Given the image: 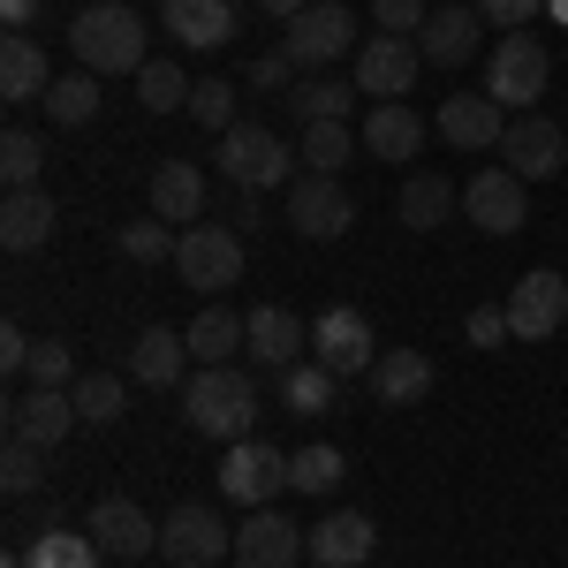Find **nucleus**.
<instances>
[{"label":"nucleus","mask_w":568,"mask_h":568,"mask_svg":"<svg viewBox=\"0 0 568 568\" xmlns=\"http://www.w3.org/2000/svg\"><path fill=\"white\" fill-rule=\"evenodd\" d=\"M77 417L84 425H122V409H130V387L114 379V372H77Z\"/></svg>","instance_id":"nucleus-34"},{"label":"nucleus","mask_w":568,"mask_h":568,"mask_svg":"<svg viewBox=\"0 0 568 568\" xmlns=\"http://www.w3.org/2000/svg\"><path fill=\"white\" fill-rule=\"evenodd\" d=\"M417 69H425V45H409V39H394V31H379L372 45H356V61H349V84L364 91V99H409V84H417Z\"/></svg>","instance_id":"nucleus-10"},{"label":"nucleus","mask_w":568,"mask_h":568,"mask_svg":"<svg viewBox=\"0 0 568 568\" xmlns=\"http://www.w3.org/2000/svg\"><path fill=\"white\" fill-rule=\"evenodd\" d=\"M372 546H379V530L372 516H326V524H311V561L318 568H364L372 561Z\"/></svg>","instance_id":"nucleus-24"},{"label":"nucleus","mask_w":568,"mask_h":568,"mask_svg":"<svg viewBox=\"0 0 568 568\" xmlns=\"http://www.w3.org/2000/svg\"><path fill=\"white\" fill-rule=\"evenodd\" d=\"M91 538H99V554H114V561H144V554L160 546V524H152L136 500L106 493V500L91 508Z\"/></svg>","instance_id":"nucleus-19"},{"label":"nucleus","mask_w":568,"mask_h":568,"mask_svg":"<svg viewBox=\"0 0 568 568\" xmlns=\"http://www.w3.org/2000/svg\"><path fill=\"white\" fill-rule=\"evenodd\" d=\"M304 349H311V326L288 304H258L251 311V356H258V364L288 372V364H304Z\"/></svg>","instance_id":"nucleus-22"},{"label":"nucleus","mask_w":568,"mask_h":568,"mask_svg":"<svg viewBox=\"0 0 568 568\" xmlns=\"http://www.w3.org/2000/svg\"><path fill=\"white\" fill-rule=\"evenodd\" d=\"M190 334H175V326H144L130 349V379H144V387H182L190 379Z\"/></svg>","instance_id":"nucleus-21"},{"label":"nucleus","mask_w":568,"mask_h":568,"mask_svg":"<svg viewBox=\"0 0 568 568\" xmlns=\"http://www.w3.org/2000/svg\"><path fill=\"white\" fill-rule=\"evenodd\" d=\"M334 387H342V379H334L318 356H304V364L281 372V402H288V417H326V409H334Z\"/></svg>","instance_id":"nucleus-31"},{"label":"nucleus","mask_w":568,"mask_h":568,"mask_svg":"<svg viewBox=\"0 0 568 568\" xmlns=\"http://www.w3.org/2000/svg\"><path fill=\"white\" fill-rule=\"evenodd\" d=\"M175 273H182V288H205V296L235 288V281H243V235H235V227H182L175 235Z\"/></svg>","instance_id":"nucleus-5"},{"label":"nucleus","mask_w":568,"mask_h":568,"mask_svg":"<svg viewBox=\"0 0 568 568\" xmlns=\"http://www.w3.org/2000/svg\"><path fill=\"white\" fill-rule=\"evenodd\" d=\"M31 387H77V356H69V342H31Z\"/></svg>","instance_id":"nucleus-43"},{"label":"nucleus","mask_w":568,"mask_h":568,"mask_svg":"<svg viewBox=\"0 0 568 568\" xmlns=\"http://www.w3.org/2000/svg\"><path fill=\"white\" fill-rule=\"evenodd\" d=\"M45 235H53V197H45V190H8V205H0V243L23 258V251H39Z\"/></svg>","instance_id":"nucleus-30"},{"label":"nucleus","mask_w":568,"mask_h":568,"mask_svg":"<svg viewBox=\"0 0 568 568\" xmlns=\"http://www.w3.org/2000/svg\"><path fill=\"white\" fill-rule=\"evenodd\" d=\"M311 356L334 372V379H372V364H379V342H372V318L349 304H334L318 326H311Z\"/></svg>","instance_id":"nucleus-9"},{"label":"nucleus","mask_w":568,"mask_h":568,"mask_svg":"<svg viewBox=\"0 0 568 568\" xmlns=\"http://www.w3.org/2000/svg\"><path fill=\"white\" fill-rule=\"evenodd\" d=\"M372 394H379L387 409L425 402V394H433V356L425 349H379V364H372Z\"/></svg>","instance_id":"nucleus-27"},{"label":"nucleus","mask_w":568,"mask_h":568,"mask_svg":"<svg viewBox=\"0 0 568 568\" xmlns=\"http://www.w3.org/2000/svg\"><path fill=\"white\" fill-rule=\"evenodd\" d=\"M364 136H349V122H304V168L311 175H334V168H349V152Z\"/></svg>","instance_id":"nucleus-37"},{"label":"nucleus","mask_w":568,"mask_h":568,"mask_svg":"<svg viewBox=\"0 0 568 568\" xmlns=\"http://www.w3.org/2000/svg\"><path fill=\"white\" fill-rule=\"evenodd\" d=\"M69 53L91 77H136L152 61L144 53V16H136L130 0H91L84 16L69 23Z\"/></svg>","instance_id":"nucleus-2"},{"label":"nucleus","mask_w":568,"mask_h":568,"mask_svg":"<svg viewBox=\"0 0 568 568\" xmlns=\"http://www.w3.org/2000/svg\"><path fill=\"white\" fill-rule=\"evenodd\" d=\"M160 8H168L175 45H197V53L235 45V0H160Z\"/></svg>","instance_id":"nucleus-23"},{"label":"nucleus","mask_w":568,"mask_h":568,"mask_svg":"<svg viewBox=\"0 0 568 568\" xmlns=\"http://www.w3.org/2000/svg\"><path fill=\"white\" fill-rule=\"evenodd\" d=\"M349 45H356V16L342 8V0H311L304 16L288 23L281 53H288V69H334Z\"/></svg>","instance_id":"nucleus-8"},{"label":"nucleus","mask_w":568,"mask_h":568,"mask_svg":"<svg viewBox=\"0 0 568 568\" xmlns=\"http://www.w3.org/2000/svg\"><path fill=\"white\" fill-rule=\"evenodd\" d=\"M417 45H425V61H433V69H463L470 53H485L478 0H447V8H433V23L417 31Z\"/></svg>","instance_id":"nucleus-17"},{"label":"nucleus","mask_w":568,"mask_h":568,"mask_svg":"<svg viewBox=\"0 0 568 568\" xmlns=\"http://www.w3.org/2000/svg\"><path fill=\"white\" fill-rule=\"evenodd\" d=\"M508 342V304H478L470 311V349H500Z\"/></svg>","instance_id":"nucleus-46"},{"label":"nucleus","mask_w":568,"mask_h":568,"mask_svg":"<svg viewBox=\"0 0 568 568\" xmlns=\"http://www.w3.org/2000/svg\"><path fill=\"white\" fill-rule=\"evenodd\" d=\"M23 568H99V538H77V530H45L39 546L23 554Z\"/></svg>","instance_id":"nucleus-39"},{"label":"nucleus","mask_w":568,"mask_h":568,"mask_svg":"<svg viewBox=\"0 0 568 568\" xmlns=\"http://www.w3.org/2000/svg\"><path fill=\"white\" fill-rule=\"evenodd\" d=\"M213 168L227 175V190H273V182H288V144L258 122H235L213 144Z\"/></svg>","instance_id":"nucleus-4"},{"label":"nucleus","mask_w":568,"mask_h":568,"mask_svg":"<svg viewBox=\"0 0 568 568\" xmlns=\"http://www.w3.org/2000/svg\"><path fill=\"white\" fill-rule=\"evenodd\" d=\"M356 136H364V152H372V160H387V168H409V160L425 152V122H417V106H402V99L372 106Z\"/></svg>","instance_id":"nucleus-20"},{"label":"nucleus","mask_w":568,"mask_h":568,"mask_svg":"<svg viewBox=\"0 0 568 568\" xmlns=\"http://www.w3.org/2000/svg\"><path fill=\"white\" fill-rule=\"evenodd\" d=\"M168 568H190V561H168Z\"/></svg>","instance_id":"nucleus-53"},{"label":"nucleus","mask_w":568,"mask_h":568,"mask_svg":"<svg viewBox=\"0 0 568 568\" xmlns=\"http://www.w3.org/2000/svg\"><path fill=\"white\" fill-rule=\"evenodd\" d=\"M0 16H8V31H23V23L39 16V0H0Z\"/></svg>","instance_id":"nucleus-49"},{"label":"nucleus","mask_w":568,"mask_h":568,"mask_svg":"<svg viewBox=\"0 0 568 568\" xmlns=\"http://www.w3.org/2000/svg\"><path fill=\"white\" fill-rule=\"evenodd\" d=\"M372 16H379V31H394V39H417V31L433 23L425 0H372Z\"/></svg>","instance_id":"nucleus-44"},{"label":"nucleus","mask_w":568,"mask_h":568,"mask_svg":"<svg viewBox=\"0 0 568 568\" xmlns=\"http://www.w3.org/2000/svg\"><path fill=\"white\" fill-rule=\"evenodd\" d=\"M568 326V281L554 265H530L524 281L508 288V334L516 342H546V334H561Z\"/></svg>","instance_id":"nucleus-12"},{"label":"nucleus","mask_w":568,"mask_h":568,"mask_svg":"<svg viewBox=\"0 0 568 568\" xmlns=\"http://www.w3.org/2000/svg\"><path fill=\"white\" fill-rule=\"evenodd\" d=\"M394 213H402L409 235H433V227H447V213H463V190H455L447 175H409Z\"/></svg>","instance_id":"nucleus-29"},{"label":"nucleus","mask_w":568,"mask_h":568,"mask_svg":"<svg viewBox=\"0 0 568 568\" xmlns=\"http://www.w3.org/2000/svg\"><path fill=\"white\" fill-rule=\"evenodd\" d=\"M235 227H258V190H235Z\"/></svg>","instance_id":"nucleus-50"},{"label":"nucleus","mask_w":568,"mask_h":568,"mask_svg":"<svg viewBox=\"0 0 568 568\" xmlns=\"http://www.w3.org/2000/svg\"><path fill=\"white\" fill-rule=\"evenodd\" d=\"M160 546H168V561H190V568L235 561V530H227V516H220V508H205V500H182V508H168Z\"/></svg>","instance_id":"nucleus-7"},{"label":"nucleus","mask_w":568,"mask_h":568,"mask_svg":"<svg viewBox=\"0 0 568 568\" xmlns=\"http://www.w3.org/2000/svg\"><path fill=\"white\" fill-rule=\"evenodd\" d=\"M220 493L235 508H273V493H288V455L265 447V439H235L227 463H220Z\"/></svg>","instance_id":"nucleus-11"},{"label":"nucleus","mask_w":568,"mask_h":568,"mask_svg":"<svg viewBox=\"0 0 568 568\" xmlns=\"http://www.w3.org/2000/svg\"><path fill=\"white\" fill-rule=\"evenodd\" d=\"M190 77H182L175 61H144V69H136V99H144V106H152V114H190Z\"/></svg>","instance_id":"nucleus-36"},{"label":"nucleus","mask_w":568,"mask_h":568,"mask_svg":"<svg viewBox=\"0 0 568 568\" xmlns=\"http://www.w3.org/2000/svg\"><path fill=\"white\" fill-rule=\"evenodd\" d=\"M554 84V53L538 31H500V45H485V91L500 99V106H538Z\"/></svg>","instance_id":"nucleus-3"},{"label":"nucleus","mask_w":568,"mask_h":568,"mask_svg":"<svg viewBox=\"0 0 568 568\" xmlns=\"http://www.w3.org/2000/svg\"><path fill=\"white\" fill-rule=\"evenodd\" d=\"M258 8H265V16H281V23H296V16H304L311 0H258Z\"/></svg>","instance_id":"nucleus-51"},{"label":"nucleus","mask_w":568,"mask_h":568,"mask_svg":"<svg viewBox=\"0 0 568 568\" xmlns=\"http://www.w3.org/2000/svg\"><path fill=\"white\" fill-rule=\"evenodd\" d=\"M0 364H8V372L31 364V334H23V326H0Z\"/></svg>","instance_id":"nucleus-47"},{"label":"nucleus","mask_w":568,"mask_h":568,"mask_svg":"<svg viewBox=\"0 0 568 568\" xmlns=\"http://www.w3.org/2000/svg\"><path fill=\"white\" fill-rule=\"evenodd\" d=\"M39 175H45V144L31 130H8L0 136V182L8 190H39Z\"/></svg>","instance_id":"nucleus-38"},{"label":"nucleus","mask_w":568,"mask_h":568,"mask_svg":"<svg viewBox=\"0 0 568 568\" xmlns=\"http://www.w3.org/2000/svg\"><path fill=\"white\" fill-rule=\"evenodd\" d=\"M45 478V447H23V439H8V455H0V485L23 500V493H39Z\"/></svg>","instance_id":"nucleus-41"},{"label":"nucleus","mask_w":568,"mask_h":568,"mask_svg":"<svg viewBox=\"0 0 568 568\" xmlns=\"http://www.w3.org/2000/svg\"><path fill=\"white\" fill-rule=\"evenodd\" d=\"M288 227L311 243H334L356 227V190L342 175H296L288 182Z\"/></svg>","instance_id":"nucleus-6"},{"label":"nucleus","mask_w":568,"mask_h":568,"mask_svg":"<svg viewBox=\"0 0 568 568\" xmlns=\"http://www.w3.org/2000/svg\"><path fill=\"white\" fill-rule=\"evenodd\" d=\"M91 114H99V77H91V69H77V77H53V91H45V122L84 130Z\"/></svg>","instance_id":"nucleus-33"},{"label":"nucleus","mask_w":568,"mask_h":568,"mask_svg":"<svg viewBox=\"0 0 568 568\" xmlns=\"http://www.w3.org/2000/svg\"><path fill=\"white\" fill-rule=\"evenodd\" d=\"M0 568H23V554H8V561H0Z\"/></svg>","instance_id":"nucleus-52"},{"label":"nucleus","mask_w":568,"mask_h":568,"mask_svg":"<svg viewBox=\"0 0 568 568\" xmlns=\"http://www.w3.org/2000/svg\"><path fill=\"white\" fill-rule=\"evenodd\" d=\"M304 554H311V530H296L273 508H251L235 524V568H304Z\"/></svg>","instance_id":"nucleus-13"},{"label":"nucleus","mask_w":568,"mask_h":568,"mask_svg":"<svg viewBox=\"0 0 568 568\" xmlns=\"http://www.w3.org/2000/svg\"><path fill=\"white\" fill-rule=\"evenodd\" d=\"M524 175L516 168H478V175L463 182V213H470V227L478 235H516L524 227Z\"/></svg>","instance_id":"nucleus-14"},{"label":"nucleus","mask_w":568,"mask_h":568,"mask_svg":"<svg viewBox=\"0 0 568 568\" xmlns=\"http://www.w3.org/2000/svg\"><path fill=\"white\" fill-rule=\"evenodd\" d=\"M288 77V53H265V61H251V84H281Z\"/></svg>","instance_id":"nucleus-48"},{"label":"nucleus","mask_w":568,"mask_h":568,"mask_svg":"<svg viewBox=\"0 0 568 568\" xmlns=\"http://www.w3.org/2000/svg\"><path fill=\"white\" fill-rule=\"evenodd\" d=\"M182 417H190V433L235 447V439H251V425H258V379L235 372V364H197L182 379Z\"/></svg>","instance_id":"nucleus-1"},{"label":"nucleus","mask_w":568,"mask_h":568,"mask_svg":"<svg viewBox=\"0 0 568 568\" xmlns=\"http://www.w3.org/2000/svg\"><path fill=\"white\" fill-rule=\"evenodd\" d=\"M500 160H508L524 182H554L568 168L561 122H546V114H516V122H508V136H500Z\"/></svg>","instance_id":"nucleus-16"},{"label":"nucleus","mask_w":568,"mask_h":568,"mask_svg":"<svg viewBox=\"0 0 568 568\" xmlns=\"http://www.w3.org/2000/svg\"><path fill=\"white\" fill-rule=\"evenodd\" d=\"M190 122L213 130V136H227V130H235V91L220 84V77H205V84L190 91Z\"/></svg>","instance_id":"nucleus-40"},{"label":"nucleus","mask_w":568,"mask_h":568,"mask_svg":"<svg viewBox=\"0 0 568 568\" xmlns=\"http://www.w3.org/2000/svg\"><path fill=\"white\" fill-rule=\"evenodd\" d=\"M342 447H326V439H311V447H296L288 455V493H334L342 485Z\"/></svg>","instance_id":"nucleus-35"},{"label":"nucleus","mask_w":568,"mask_h":568,"mask_svg":"<svg viewBox=\"0 0 568 568\" xmlns=\"http://www.w3.org/2000/svg\"><path fill=\"white\" fill-rule=\"evenodd\" d=\"M168 251H175V243H168V220H160V213L122 227V258H130V265H160Z\"/></svg>","instance_id":"nucleus-42"},{"label":"nucleus","mask_w":568,"mask_h":568,"mask_svg":"<svg viewBox=\"0 0 568 568\" xmlns=\"http://www.w3.org/2000/svg\"><path fill=\"white\" fill-rule=\"evenodd\" d=\"M77 425L84 417H77V394L69 387H31L8 402V439H23V447H61Z\"/></svg>","instance_id":"nucleus-15"},{"label":"nucleus","mask_w":568,"mask_h":568,"mask_svg":"<svg viewBox=\"0 0 568 568\" xmlns=\"http://www.w3.org/2000/svg\"><path fill=\"white\" fill-rule=\"evenodd\" d=\"M152 213L168 220V227H190V220L205 213V175H197V160H160V168H152Z\"/></svg>","instance_id":"nucleus-26"},{"label":"nucleus","mask_w":568,"mask_h":568,"mask_svg":"<svg viewBox=\"0 0 568 568\" xmlns=\"http://www.w3.org/2000/svg\"><path fill=\"white\" fill-rule=\"evenodd\" d=\"M45 91H53L45 45L23 39V31H8V39H0V99H8V106H23V99H45Z\"/></svg>","instance_id":"nucleus-25"},{"label":"nucleus","mask_w":568,"mask_h":568,"mask_svg":"<svg viewBox=\"0 0 568 568\" xmlns=\"http://www.w3.org/2000/svg\"><path fill=\"white\" fill-rule=\"evenodd\" d=\"M439 136H447L455 152H485V144L508 136V106H500L493 91H455V99L439 106Z\"/></svg>","instance_id":"nucleus-18"},{"label":"nucleus","mask_w":568,"mask_h":568,"mask_svg":"<svg viewBox=\"0 0 568 568\" xmlns=\"http://www.w3.org/2000/svg\"><path fill=\"white\" fill-rule=\"evenodd\" d=\"M546 0H478V16L493 31H530V16H538Z\"/></svg>","instance_id":"nucleus-45"},{"label":"nucleus","mask_w":568,"mask_h":568,"mask_svg":"<svg viewBox=\"0 0 568 568\" xmlns=\"http://www.w3.org/2000/svg\"><path fill=\"white\" fill-rule=\"evenodd\" d=\"M235 349H251V311L205 304L197 318H190V356H197V364H227Z\"/></svg>","instance_id":"nucleus-28"},{"label":"nucleus","mask_w":568,"mask_h":568,"mask_svg":"<svg viewBox=\"0 0 568 568\" xmlns=\"http://www.w3.org/2000/svg\"><path fill=\"white\" fill-rule=\"evenodd\" d=\"M364 99L356 84H342V77H311V84L288 91V106H296V122H349V106Z\"/></svg>","instance_id":"nucleus-32"}]
</instances>
